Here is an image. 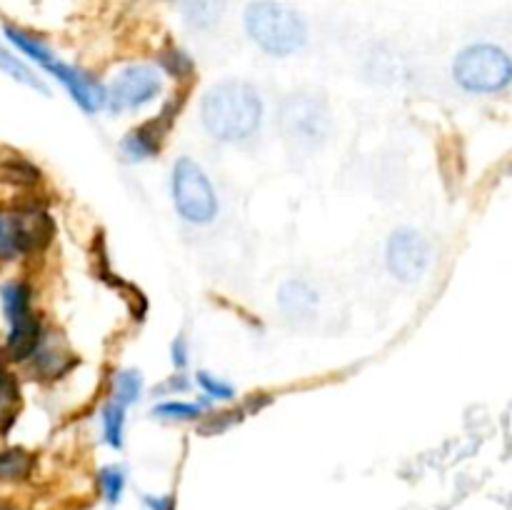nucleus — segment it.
Returning a JSON list of instances; mask_svg holds the SVG:
<instances>
[{"instance_id":"9","label":"nucleus","mask_w":512,"mask_h":510,"mask_svg":"<svg viewBox=\"0 0 512 510\" xmlns=\"http://www.w3.org/2000/svg\"><path fill=\"white\" fill-rule=\"evenodd\" d=\"M170 120H173V115L160 113L158 118L148 120V123L130 130V133L120 140V155H123L128 163H145V160L155 158V155L160 153V148H163Z\"/></svg>"},{"instance_id":"11","label":"nucleus","mask_w":512,"mask_h":510,"mask_svg":"<svg viewBox=\"0 0 512 510\" xmlns=\"http://www.w3.org/2000/svg\"><path fill=\"white\" fill-rule=\"evenodd\" d=\"M0 73H3L5 78L13 80V83L23 85V88L45 95V98L50 95L48 83H45L43 75L35 70V65H30L23 55L15 53L13 48H5V45H0Z\"/></svg>"},{"instance_id":"19","label":"nucleus","mask_w":512,"mask_h":510,"mask_svg":"<svg viewBox=\"0 0 512 510\" xmlns=\"http://www.w3.org/2000/svg\"><path fill=\"white\" fill-rule=\"evenodd\" d=\"M125 483H128V475H125L123 465L113 463L98 470V488L108 505H118L120 500H123Z\"/></svg>"},{"instance_id":"25","label":"nucleus","mask_w":512,"mask_h":510,"mask_svg":"<svg viewBox=\"0 0 512 510\" xmlns=\"http://www.w3.org/2000/svg\"><path fill=\"white\" fill-rule=\"evenodd\" d=\"M143 505L148 510H175V500L170 495H143Z\"/></svg>"},{"instance_id":"8","label":"nucleus","mask_w":512,"mask_h":510,"mask_svg":"<svg viewBox=\"0 0 512 510\" xmlns=\"http://www.w3.org/2000/svg\"><path fill=\"white\" fill-rule=\"evenodd\" d=\"M43 73H48L50 78L58 80L65 88V93L70 95L75 105H78L83 113L95 115L100 110H105V83H100L95 75H90L88 70L78 68L73 63H65L60 55H55L48 65L43 68Z\"/></svg>"},{"instance_id":"15","label":"nucleus","mask_w":512,"mask_h":510,"mask_svg":"<svg viewBox=\"0 0 512 510\" xmlns=\"http://www.w3.org/2000/svg\"><path fill=\"white\" fill-rule=\"evenodd\" d=\"M35 455L25 448H0V483H23L33 475Z\"/></svg>"},{"instance_id":"5","label":"nucleus","mask_w":512,"mask_h":510,"mask_svg":"<svg viewBox=\"0 0 512 510\" xmlns=\"http://www.w3.org/2000/svg\"><path fill=\"white\" fill-rule=\"evenodd\" d=\"M165 93V73L155 63H128L105 83V110L140 113Z\"/></svg>"},{"instance_id":"7","label":"nucleus","mask_w":512,"mask_h":510,"mask_svg":"<svg viewBox=\"0 0 512 510\" xmlns=\"http://www.w3.org/2000/svg\"><path fill=\"white\" fill-rule=\"evenodd\" d=\"M433 248L430 240L415 228H398L385 243V265L388 273L400 283H418L430 268Z\"/></svg>"},{"instance_id":"26","label":"nucleus","mask_w":512,"mask_h":510,"mask_svg":"<svg viewBox=\"0 0 512 510\" xmlns=\"http://www.w3.org/2000/svg\"><path fill=\"white\" fill-rule=\"evenodd\" d=\"M188 388H190V380L185 373L173 375V378L163 385V390H170V393H183V390H188Z\"/></svg>"},{"instance_id":"20","label":"nucleus","mask_w":512,"mask_h":510,"mask_svg":"<svg viewBox=\"0 0 512 510\" xmlns=\"http://www.w3.org/2000/svg\"><path fill=\"white\" fill-rule=\"evenodd\" d=\"M195 383H198L200 393L210 400V403H230L235 400V388L228 383V380L218 378L215 373H208V370H198L195 373Z\"/></svg>"},{"instance_id":"17","label":"nucleus","mask_w":512,"mask_h":510,"mask_svg":"<svg viewBox=\"0 0 512 510\" xmlns=\"http://www.w3.org/2000/svg\"><path fill=\"white\" fill-rule=\"evenodd\" d=\"M125 410L120 403L108 398V403L100 408V428H103V440L108 448L123 450L125 445Z\"/></svg>"},{"instance_id":"14","label":"nucleus","mask_w":512,"mask_h":510,"mask_svg":"<svg viewBox=\"0 0 512 510\" xmlns=\"http://www.w3.org/2000/svg\"><path fill=\"white\" fill-rule=\"evenodd\" d=\"M20 403V380L13 365L0 358V435L8 433L15 420V410Z\"/></svg>"},{"instance_id":"10","label":"nucleus","mask_w":512,"mask_h":510,"mask_svg":"<svg viewBox=\"0 0 512 510\" xmlns=\"http://www.w3.org/2000/svg\"><path fill=\"white\" fill-rule=\"evenodd\" d=\"M0 315L5 320V328L35 315V290L30 280L13 275L0 283Z\"/></svg>"},{"instance_id":"27","label":"nucleus","mask_w":512,"mask_h":510,"mask_svg":"<svg viewBox=\"0 0 512 510\" xmlns=\"http://www.w3.org/2000/svg\"><path fill=\"white\" fill-rule=\"evenodd\" d=\"M0 510H18V508H15V505H10V503H0Z\"/></svg>"},{"instance_id":"4","label":"nucleus","mask_w":512,"mask_h":510,"mask_svg":"<svg viewBox=\"0 0 512 510\" xmlns=\"http://www.w3.org/2000/svg\"><path fill=\"white\" fill-rule=\"evenodd\" d=\"M170 198H173L175 215L195 228L215 223L220 213L215 185L210 183L203 165L188 155L175 160L173 170H170Z\"/></svg>"},{"instance_id":"24","label":"nucleus","mask_w":512,"mask_h":510,"mask_svg":"<svg viewBox=\"0 0 512 510\" xmlns=\"http://www.w3.org/2000/svg\"><path fill=\"white\" fill-rule=\"evenodd\" d=\"M10 250V210L0 208V263H8Z\"/></svg>"},{"instance_id":"21","label":"nucleus","mask_w":512,"mask_h":510,"mask_svg":"<svg viewBox=\"0 0 512 510\" xmlns=\"http://www.w3.org/2000/svg\"><path fill=\"white\" fill-rule=\"evenodd\" d=\"M158 68L163 70L165 75H173V78H188V75L193 73V58H190L185 50L170 45L168 50L160 53Z\"/></svg>"},{"instance_id":"3","label":"nucleus","mask_w":512,"mask_h":510,"mask_svg":"<svg viewBox=\"0 0 512 510\" xmlns=\"http://www.w3.org/2000/svg\"><path fill=\"white\" fill-rule=\"evenodd\" d=\"M455 85L470 95H495L512 85V55L495 43H470L453 58Z\"/></svg>"},{"instance_id":"12","label":"nucleus","mask_w":512,"mask_h":510,"mask_svg":"<svg viewBox=\"0 0 512 510\" xmlns=\"http://www.w3.org/2000/svg\"><path fill=\"white\" fill-rule=\"evenodd\" d=\"M178 5L180 15H183V20L190 28L208 33V30L220 25L228 0H178Z\"/></svg>"},{"instance_id":"23","label":"nucleus","mask_w":512,"mask_h":510,"mask_svg":"<svg viewBox=\"0 0 512 510\" xmlns=\"http://www.w3.org/2000/svg\"><path fill=\"white\" fill-rule=\"evenodd\" d=\"M170 363L178 373H183L190 363V345L185 335H175L173 343H170Z\"/></svg>"},{"instance_id":"16","label":"nucleus","mask_w":512,"mask_h":510,"mask_svg":"<svg viewBox=\"0 0 512 510\" xmlns=\"http://www.w3.org/2000/svg\"><path fill=\"white\" fill-rule=\"evenodd\" d=\"M143 390H145V380L140 375V370L133 368H125L118 370V373L110 378V400L120 403L123 408H130V405L138 403L143 398Z\"/></svg>"},{"instance_id":"6","label":"nucleus","mask_w":512,"mask_h":510,"mask_svg":"<svg viewBox=\"0 0 512 510\" xmlns=\"http://www.w3.org/2000/svg\"><path fill=\"white\" fill-rule=\"evenodd\" d=\"M280 133L298 148H318L333 130L328 103L313 93H293L280 105Z\"/></svg>"},{"instance_id":"2","label":"nucleus","mask_w":512,"mask_h":510,"mask_svg":"<svg viewBox=\"0 0 512 510\" xmlns=\"http://www.w3.org/2000/svg\"><path fill=\"white\" fill-rule=\"evenodd\" d=\"M243 30L250 43L270 58L303 53L310 40L303 13L280 0H250L243 10Z\"/></svg>"},{"instance_id":"13","label":"nucleus","mask_w":512,"mask_h":510,"mask_svg":"<svg viewBox=\"0 0 512 510\" xmlns=\"http://www.w3.org/2000/svg\"><path fill=\"white\" fill-rule=\"evenodd\" d=\"M278 303L283 313H288L290 318H308L315 310V305H318V293L305 280H288L280 288Z\"/></svg>"},{"instance_id":"22","label":"nucleus","mask_w":512,"mask_h":510,"mask_svg":"<svg viewBox=\"0 0 512 510\" xmlns=\"http://www.w3.org/2000/svg\"><path fill=\"white\" fill-rule=\"evenodd\" d=\"M3 178L15 185H35L38 183L40 173L33 163H28V160L20 158V155H13V158H8V163L3 165Z\"/></svg>"},{"instance_id":"1","label":"nucleus","mask_w":512,"mask_h":510,"mask_svg":"<svg viewBox=\"0 0 512 510\" xmlns=\"http://www.w3.org/2000/svg\"><path fill=\"white\" fill-rule=\"evenodd\" d=\"M263 120V95L245 80H220L210 85L200 100V123L218 143H250L263 128Z\"/></svg>"},{"instance_id":"18","label":"nucleus","mask_w":512,"mask_h":510,"mask_svg":"<svg viewBox=\"0 0 512 510\" xmlns=\"http://www.w3.org/2000/svg\"><path fill=\"white\" fill-rule=\"evenodd\" d=\"M203 405L195 403V400H178L170 398L163 403L153 405L150 415L158 420H168V423H193V420L203 418Z\"/></svg>"}]
</instances>
